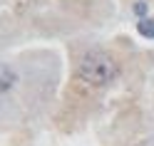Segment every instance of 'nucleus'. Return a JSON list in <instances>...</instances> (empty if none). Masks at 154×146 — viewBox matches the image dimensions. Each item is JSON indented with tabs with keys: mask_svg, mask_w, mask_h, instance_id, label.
Segmentation results:
<instances>
[{
	"mask_svg": "<svg viewBox=\"0 0 154 146\" xmlns=\"http://www.w3.org/2000/svg\"><path fill=\"white\" fill-rule=\"evenodd\" d=\"M134 13H137L139 17L147 15V3H142V0H139V3H134Z\"/></svg>",
	"mask_w": 154,
	"mask_h": 146,
	"instance_id": "20e7f679",
	"label": "nucleus"
},
{
	"mask_svg": "<svg viewBox=\"0 0 154 146\" xmlns=\"http://www.w3.org/2000/svg\"><path fill=\"white\" fill-rule=\"evenodd\" d=\"M137 30H139V35L149 37V40H154V20H149V17H142Z\"/></svg>",
	"mask_w": 154,
	"mask_h": 146,
	"instance_id": "7ed1b4c3",
	"label": "nucleus"
},
{
	"mask_svg": "<svg viewBox=\"0 0 154 146\" xmlns=\"http://www.w3.org/2000/svg\"><path fill=\"white\" fill-rule=\"evenodd\" d=\"M77 74H80V79H85L87 84L104 87V84H109L112 79H117L119 64H117V60H114L109 52L92 50V52H87L80 60V64H77Z\"/></svg>",
	"mask_w": 154,
	"mask_h": 146,
	"instance_id": "f257e3e1",
	"label": "nucleus"
},
{
	"mask_svg": "<svg viewBox=\"0 0 154 146\" xmlns=\"http://www.w3.org/2000/svg\"><path fill=\"white\" fill-rule=\"evenodd\" d=\"M15 82H17V74L8 64H0V92H8Z\"/></svg>",
	"mask_w": 154,
	"mask_h": 146,
	"instance_id": "f03ea898",
	"label": "nucleus"
}]
</instances>
